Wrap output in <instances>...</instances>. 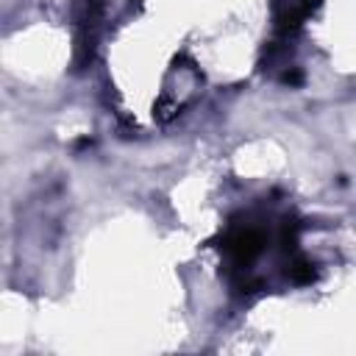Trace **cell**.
<instances>
[{
    "mask_svg": "<svg viewBox=\"0 0 356 356\" xmlns=\"http://www.w3.org/2000/svg\"><path fill=\"white\" fill-rule=\"evenodd\" d=\"M220 248H222V253L228 256V261L234 267H245L261 253L264 234L259 228H253V225H234V228H228L222 234Z\"/></svg>",
    "mask_w": 356,
    "mask_h": 356,
    "instance_id": "1",
    "label": "cell"
}]
</instances>
